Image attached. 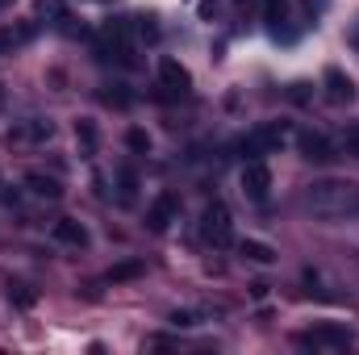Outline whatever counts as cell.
Here are the masks:
<instances>
[{"label":"cell","instance_id":"6da1fadb","mask_svg":"<svg viewBox=\"0 0 359 355\" xmlns=\"http://www.w3.org/2000/svg\"><path fill=\"white\" fill-rule=\"evenodd\" d=\"M305 205H309L318 217H359V184L318 180V184H309Z\"/></svg>","mask_w":359,"mask_h":355},{"label":"cell","instance_id":"7a4b0ae2","mask_svg":"<svg viewBox=\"0 0 359 355\" xmlns=\"http://www.w3.org/2000/svg\"><path fill=\"white\" fill-rule=\"evenodd\" d=\"M201 239L209 247H217V251H226L234 243V217H230V209L222 201H209L205 205V213H201Z\"/></svg>","mask_w":359,"mask_h":355},{"label":"cell","instance_id":"3957f363","mask_svg":"<svg viewBox=\"0 0 359 355\" xmlns=\"http://www.w3.org/2000/svg\"><path fill=\"white\" fill-rule=\"evenodd\" d=\"M297 343H301V347H313V351H343V347H351V343H355V335H351L347 326L322 322V326H313V330L297 335Z\"/></svg>","mask_w":359,"mask_h":355},{"label":"cell","instance_id":"277c9868","mask_svg":"<svg viewBox=\"0 0 359 355\" xmlns=\"http://www.w3.org/2000/svg\"><path fill=\"white\" fill-rule=\"evenodd\" d=\"M284 142V126H259V130H251L243 142H238V151L247 155V159H259V155H268Z\"/></svg>","mask_w":359,"mask_h":355},{"label":"cell","instance_id":"5b68a950","mask_svg":"<svg viewBox=\"0 0 359 355\" xmlns=\"http://www.w3.org/2000/svg\"><path fill=\"white\" fill-rule=\"evenodd\" d=\"M243 192L251 196V201H268L271 192V172L264 159H247V168H243Z\"/></svg>","mask_w":359,"mask_h":355},{"label":"cell","instance_id":"8992f818","mask_svg":"<svg viewBox=\"0 0 359 355\" xmlns=\"http://www.w3.org/2000/svg\"><path fill=\"white\" fill-rule=\"evenodd\" d=\"M297 147H301V155H305L309 163H330V159H339V155H334V142H330L322 130H305V134L297 138Z\"/></svg>","mask_w":359,"mask_h":355},{"label":"cell","instance_id":"52a82bcc","mask_svg":"<svg viewBox=\"0 0 359 355\" xmlns=\"http://www.w3.org/2000/svg\"><path fill=\"white\" fill-rule=\"evenodd\" d=\"M159 84H163L168 96H188L192 76H188V67H180L176 59H163V63H159Z\"/></svg>","mask_w":359,"mask_h":355},{"label":"cell","instance_id":"ba28073f","mask_svg":"<svg viewBox=\"0 0 359 355\" xmlns=\"http://www.w3.org/2000/svg\"><path fill=\"white\" fill-rule=\"evenodd\" d=\"M176 213H180V201L172 196V192H163V196H159V201L147 209V226H151L155 234H163V230L176 222Z\"/></svg>","mask_w":359,"mask_h":355},{"label":"cell","instance_id":"9c48e42d","mask_svg":"<svg viewBox=\"0 0 359 355\" xmlns=\"http://www.w3.org/2000/svg\"><path fill=\"white\" fill-rule=\"evenodd\" d=\"M104 42H109V51L121 59V63H134V46H130V25L126 21H109L104 25Z\"/></svg>","mask_w":359,"mask_h":355},{"label":"cell","instance_id":"30bf717a","mask_svg":"<svg viewBox=\"0 0 359 355\" xmlns=\"http://www.w3.org/2000/svg\"><path fill=\"white\" fill-rule=\"evenodd\" d=\"M326 96H330V105L355 100V84H351V76H343V67H326Z\"/></svg>","mask_w":359,"mask_h":355},{"label":"cell","instance_id":"8fae6325","mask_svg":"<svg viewBox=\"0 0 359 355\" xmlns=\"http://www.w3.org/2000/svg\"><path fill=\"white\" fill-rule=\"evenodd\" d=\"M55 239L67 243V247H88V226L76 222V217H59L55 222Z\"/></svg>","mask_w":359,"mask_h":355},{"label":"cell","instance_id":"7c38bea8","mask_svg":"<svg viewBox=\"0 0 359 355\" xmlns=\"http://www.w3.org/2000/svg\"><path fill=\"white\" fill-rule=\"evenodd\" d=\"M25 184L38 192V196H46V201H59L63 196V188H59V180H50V176H42V172H29L25 176Z\"/></svg>","mask_w":359,"mask_h":355},{"label":"cell","instance_id":"4fadbf2b","mask_svg":"<svg viewBox=\"0 0 359 355\" xmlns=\"http://www.w3.org/2000/svg\"><path fill=\"white\" fill-rule=\"evenodd\" d=\"M117 192H121V205H134V196H138V176H134V168H117Z\"/></svg>","mask_w":359,"mask_h":355},{"label":"cell","instance_id":"5bb4252c","mask_svg":"<svg viewBox=\"0 0 359 355\" xmlns=\"http://www.w3.org/2000/svg\"><path fill=\"white\" fill-rule=\"evenodd\" d=\"M243 255H247V260H255V264H271V260H276V251H271L268 243H255V239H247V243H243Z\"/></svg>","mask_w":359,"mask_h":355},{"label":"cell","instance_id":"9a60e30c","mask_svg":"<svg viewBox=\"0 0 359 355\" xmlns=\"http://www.w3.org/2000/svg\"><path fill=\"white\" fill-rule=\"evenodd\" d=\"M288 17V0H264V21L271 29H280V21Z\"/></svg>","mask_w":359,"mask_h":355},{"label":"cell","instance_id":"2e32d148","mask_svg":"<svg viewBox=\"0 0 359 355\" xmlns=\"http://www.w3.org/2000/svg\"><path fill=\"white\" fill-rule=\"evenodd\" d=\"M76 142H80V151H84V155L96 151V126H92V121H80V126H76Z\"/></svg>","mask_w":359,"mask_h":355},{"label":"cell","instance_id":"e0dca14e","mask_svg":"<svg viewBox=\"0 0 359 355\" xmlns=\"http://www.w3.org/2000/svg\"><path fill=\"white\" fill-rule=\"evenodd\" d=\"M126 147L138 151V155H147V151H151V134H147V130H130V134H126Z\"/></svg>","mask_w":359,"mask_h":355},{"label":"cell","instance_id":"ac0fdd59","mask_svg":"<svg viewBox=\"0 0 359 355\" xmlns=\"http://www.w3.org/2000/svg\"><path fill=\"white\" fill-rule=\"evenodd\" d=\"M38 17H63V0H34Z\"/></svg>","mask_w":359,"mask_h":355},{"label":"cell","instance_id":"d6986e66","mask_svg":"<svg viewBox=\"0 0 359 355\" xmlns=\"http://www.w3.org/2000/svg\"><path fill=\"white\" fill-rule=\"evenodd\" d=\"M343 147H347V155H355V159H359V121H355V126H347V134H343Z\"/></svg>","mask_w":359,"mask_h":355},{"label":"cell","instance_id":"ffe728a7","mask_svg":"<svg viewBox=\"0 0 359 355\" xmlns=\"http://www.w3.org/2000/svg\"><path fill=\"white\" fill-rule=\"evenodd\" d=\"M138 272H142V264H117L109 272V280H130V276H138Z\"/></svg>","mask_w":359,"mask_h":355},{"label":"cell","instance_id":"44dd1931","mask_svg":"<svg viewBox=\"0 0 359 355\" xmlns=\"http://www.w3.org/2000/svg\"><path fill=\"white\" fill-rule=\"evenodd\" d=\"M8 297H17V305H34V293H29L25 284H17V288H13Z\"/></svg>","mask_w":359,"mask_h":355},{"label":"cell","instance_id":"7402d4cb","mask_svg":"<svg viewBox=\"0 0 359 355\" xmlns=\"http://www.w3.org/2000/svg\"><path fill=\"white\" fill-rule=\"evenodd\" d=\"M4 4H8V0H0V8H4Z\"/></svg>","mask_w":359,"mask_h":355}]
</instances>
